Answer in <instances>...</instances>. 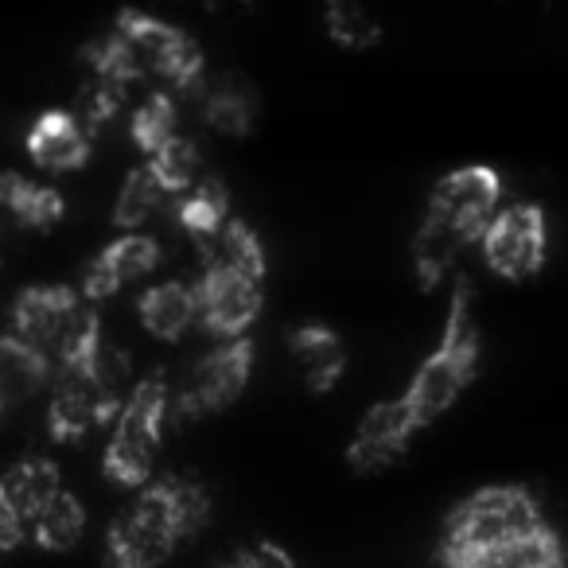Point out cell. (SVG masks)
I'll return each instance as SVG.
<instances>
[{
    "instance_id": "ba28073f",
    "label": "cell",
    "mask_w": 568,
    "mask_h": 568,
    "mask_svg": "<svg viewBox=\"0 0 568 568\" xmlns=\"http://www.w3.org/2000/svg\"><path fill=\"white\" fill-rule=\"evenodd\" d=\"M113 28L133 43L136 59L144 63L149 79L164 82L175 94H195L199 82L206 79L203 48H199L195 36H187L183 28L168 24V20H160V17H149V12H141V9H121Z\"/></svg>"
},
{
    "instance_id": "5b68a950",
    "label": "cell",
    "mask_w": 568,
    "mask_h": 568,
    "mask_svg": "<svg viewBox=\"0 0 568 568\" xmlns=\"http://www.w3.org/2000/svg\"><path fill=\"white\" fill-rule=\"evenodd\" d=\"M129 382V358L125 351H113L102 343V351L82 363L59 366L55 386H51V405H48V428L59 444H79L90 433H98L102 425H113V417L121 413Z\"/></svg>"
},
{
    "instance_id": "603a6c76",
    "label": "cell",
    "mask_w": 568,
    "mask_h": 568,
    "mask_svg": "<svg viewBox=\"0 0 568 568\" xmlns=\"http://www.w3.org/2000/svg\"><path fill=\"white\" fill-rule=\"evenodd\" d=\"M0 483H4V490H9L20 518L32 526V518L48 506V498L63 490V471H59L48 456H28L0 475Z\"/></svg>"
},
{
    "instance_id": "83f0119b",
    "label": "cell",
    "mask_w": 568,
    "mask_h": 568,
    "mask_svg": "<svg viewBox=\"0 0 568 568\" xmlns=\"http://www.w3.org/2000/svg\"><path fill=\"white\" fill-rule=\"evenodd\" d=\"M149 168L156 172V180L168 187V195L180 199L183 191H191L199 180H203V152L191 136L175 133L164 149H156L149 156Z\"/></svg>"
},
{
    "instance_id": "9a60e30c",
    "label": "cell",
    "mask_w": 568,
    "mask_h": 568,
    "mask_svg": "<svg viewBox=\"0 0 568 568\" xmlns=\"http://www.w3.org/2000/svg\"><path fill=\"white\" fill-rule=\"evenodd\" d=\"M444 568H568V549L557 526L545 521V526L526 529V534L510 537V541H498L490 549L448 560Z\"/></svg>"
},
{
    "instance_id": "ffe728a7",
    "label": "cell",
    "mask_w": 568,
    "mask_h": 568,
    "mask_svg": "<svg viewBox=\"0 0 568 568\" xmlns=\"http://www.w3.org/2000/svg\"><path fill=\"white\" fill-rule=\"evenodd\" d=\"M51 374H55V363L43 351H36L17 332H0V397L4 402L32 397L40 386H48Z\"/></svg>"
},
{
    "instance_id": "52a82bcc",
    "label": "cell",
    "mask_w": 568,
    "mask_h": 568,
    "mask_svg": "<svg viewBox=\"0 0 568 568\" xmlns=\"http://www.w3.org/2000/svg\"><path fill=\"white\" fill-rule=\"evenodd\" d=\"M168 413H172V386L164 374H149L129 389L125 405L113 417L110 444H105L102 471L118 487H144L152 479V464H156L160 440H164Z\"/></svg>"
},
{
    "instance_id": "277c9868",
    "label": "cell",
    "mask_w": 568,
    "mask_h": 568,
    "mask_svg": "<svg viewBox=\"0 0 568 568\" xmlns=\"http://www.w3.org/2000/svg\"><path fill=\"white\" fill-rule=\"evenodd\" d=\"M12 332L59 366L82 363L102 351V320L94 301L71 284H32L12 301Z\"/></svg>"
},
{
    "instance_id": "836d02e7",
    "label": "cell",
    "mask_w": 568,
    "mask_h": 568,
    "mask_svg": "<svg viewBox=\"0 0 568 568\" xmlns=\"http://www.w3.org/2000/svg\"><path fill=\"white\" fill-rule=\"evenodd\" d=\"M4 405H9V402H4V397H0V417H4Z\"/></svg>"
},
{
    "instance_id": "d6a6232c",
    "label": "cell",
    "mask_w": 568,
    "mask_h": 568,
    "mask_svg": "<svg viewBox=\"0 0 568 568\" xmlns=\"http://www.w3.org/2000/svg\"><path fill=\"white\" fill-rule=\"evenodd\" d=\"M206 9H242V4H250V0H203Z\"/></svg>"
},
{
    "instance_id": "4dcf8cb0",
    "label": "cell",
    "mask_w": 568,
    "mask_h": 568,
    "mask_svg": "<svg viewBox=\"0 0 568 568\" xmlns=\"http://www.w3.org/2000/svg\"><path fill=\"white\" fill-rule=\"evenodd\" d=\"M24 537H28V521L20 518L9 490H4V483H0V552H12Z\"/></svg>"
},
{
    "instance_id": "d6986e66",
    "label": "cell",
    "mask_w": 568,
    "mask_h": 568,
    "mask_svg": "<svg viewBox=\"0 0 568 568\" xmlns=\"http://www.w3.org/2000/svg\"><path fill=\"white\" fill-rule=\"evenodd\" d=\"M195 250L203 257V268H234V273L265 281V245L257 230L242 219H226L214 234L195 237Z\"/></svg>"
},
{
    "instance_id": "1f68e13d",
    "label": "cell",
    "mask_w": 568,
    "mask_h": 568,
    "mask_svg": "<svg viewBox=\"0 0 568 568\" xmlns=\"http://www.w3.org/2000/svg\"><path fill=\"white\" fill-rule=\"evenodd\" d=\"M17 175H20V172H0V211H4V206H9L12 187H17Z\"/></svg>"
},
{
    "instance_id": "4316f807",
    "label": "cell",
    "mask_w": 568,
    "mask_h": 568,
    "mask_svg": "<svg viewBox=\"0 0 568 568\" xmlns=\"http://www.w3.org/2000/svg\"><path fill=\"white\" fill-rule=\"evenodd\" d=\"M175 125H180V105H175V90L164 87V90H152L133 110V118H129V136H133V144L144 156H152V152L164 149V144L180 133Z\"/></svg>"
},
{
    "instance_id": "7c38bea8",
    "label": "cell",
    "mask_w": 568,
    "mask_h": 568,
    "mask_svg": "<svg viewBox=\"0 0 568 568\" xmlns=\"http://www.w3.org/2000/svg\"><path fill=\"white\" fill-rule=\"evenodd\" d=\"M417 433H420L417 420L409 417V409H405L402 397L371 405V409L363 413V420H358L351 444H347L351 471L374 475V471H386V467H394L397 459L409 452V444H413V436H417Z\"/></svg>"
},
{
    "instance_id": "4fadbf2b",
    "label": "cell",
    "mask_w": 568,
    "mask_h": 568,
    "mask_svg": "<svg viewBox=\"0 0 568 568\" xmlns=\"http://www.w3.org/2000/svg\"><path fill=\"white\" fill-rule=\"evenodd\" d=\"M152 268H160V242L141 234V230H129V234L110 242L87 265V273H82V296L98 304L118 293V288H125V284L149 276Z\"/></svg>"
},
{
    "instance_id": "ac0fdd59",
    "label": "cell",
    "mask_w": 568,
    "mask_h": 568,
    "mask_svg": "<svg viewBox=\"0 0 568 568\" xmlns=\"http://www.w3.org/2000/svg\"><path fill=\"white\" fill-rule=\"evenodd\" d=\"M136 316H141L144 332L156 335L160 343H180L199 324V296L195 284L187 281H164L144 288L136 301Z\"/></svg>"
},
{
    "instance_id": "30bf717a",
    "label": "cell",
    "mask_w": 568,
    "mask_h": 568,
    "mask_svg": "<svg viewBox=\"0 0 568 568\" xmlns=\"http://www.w3.org/2000/svg\"><path fill=\"white\" fill-rule=\"evenodd\" d=\"M253 374V339H222V347L206 351L195 358L175 397V413L187 420L206 417V413H222L245 394Z\"/></svg>"
},
{
    "instance_id": "484cf974",
    "label": "cell",
    "mask_w": 568,
    "mask_h": 568,
    "mask_svg": "<svg viewBox=\"0 0 568 568\" xmlns=\"http://www.w3.org/2000/svg\"><path fill=\"white\" fill-rule=\"evenodd\" d=\"M168 199L172 195H168V187L156 180V172H152L149 164L133 168V172L125 175V183H121L118 203H113V226L118 230H141L152 214L164 211Z\"/></svg>"
},
{
    "instance_id": "3957f363",
    "label": "cell",
    "mask_w": 568,
    "mask_h": 568,
    "mask_svg": "<svg viewBox=\"0 0 568 568\" xmlns=\"http://www.w3.org/2000/svg\"><path fill=\"white\" fill-rule=\"evenodd\" d=\"M479 324H475V293L471 281L459 276L456 293H452L448 304V320H444V335L436 343V351L417 366L409 389L402 394L409 417L417 420V428L425 433L428 425L444 417L459 397L467 394V386L479 374Z\"/></svg>"
},
{
    "instance_id": "2e32d148",
    "label": "cell",
    "mask_w": 568,
    "mask_h": 568,
    "mask_svg": "<svg viewBox=\"0 0 568 568\" xmlns=\"http://www.w3.org/2000/svg\"><path fill=\"white\" fill-rule=\"evenodd\" d=\"M199 98V113L203 121L222 136H250L253 125H257V90L242 79V74L226 71V74H214V79H203L195 90Z\"/></svg>"
},
{
    "instance_id": "7a4b0ae2",
    "label": "cell",
    "mask_w": 568,
    "mask_h": 568,
    "mask_svg": "<svg viewBox=\"0 0 568 568\" xmlns=\"http://www.w3.org/2000/svg\"><path fill=\"white\" fill-rule=\"evenodd\" d=\"M211 518V495L199 479L164 475L136 487V498L105 529L110 568H160Z\"/></svg>"
},
{
    "instance_id": "6da1fadb",
    "label": "cell",
    "mask_w": 568,
    "mask_h": 568,
    "mask_svg": "<svg viewBox=\"0 0 568 568\" xmlns=\"http://www.w3.org/2000/svg\"><path fill=\"white\" fill-rule=\"evenodd\" d=\"M503 206V175L490 164H464L440 175L428 191L425 219L413 234V273L420 288H436L467 245H479L483 230Z\"/></svg>"
},
{
    "instance_id": "d4e9b609",
    "label": "cell",
    "mask_w": 568,
    "mask_h": 568,
    "mask_svg": "<svg viewBox=\"0 0 568 568\" xmlns=\"http://www.w3.org/2000/svg\"><path fill=\"white\" fill-rule=\"evenodd\" d=\"M175 219H180V226L191 234V242H195V237L214 234V230H219L222 222L230 219V191H226V183L214 180V175H203L195 187L183 191V195L175 199Z\"/></svg>"
},
{
    "instance_id": "8992f818",
    "label": "cell",
    "mask_w": 568,
    "mask_h": 568,
    "mask_svg": "<svg viewBox=\"0 0 568 568\" xmlns=\"http://www.w3.org/2000/svg\"><path fill=\"white\" fill-rule=\"evenodd\" d=\"M541 498L521 483H495V487H479L456 503V510L448 514L440 534V565L467 552L490 549L498 541L526 534V529L545 526Z\"/></svg>"
},
{
    "instance_id": "f1b7e54d",
    "label": "cell",
    "mask_w": 568,
    "mask_h": 568,
    "mask_svg": "<svg viewBox=\"0 0 568 568\" xmlns=\"http://www.w3.org/2000/svg\"><path fill=\"white\" fill-rule=\"evenodd\" d=\"M4 211L28 230H51L55 222H63L67 214V199L59 195L55 187L40 180H28V175H17V187H12V199Z\"/></svg>"
},
{
    "instance_id": "7402d4cb",
    "label": "cell",
    "mask_w": 568,
    "mask_h": 568,
    "mask_svg": "<svg viewBox=\"0 0 568 568\" xmlns=\"http://www.w3.org/2000/svg\"><path fill=\"white\" fill-rule=\"evenodd\" d=\"M28 534H32V541L40 545V549L71 552L74 545L82 541V534H87V506H82V498L74 495V490L63 487L59 495L48 498V506H43L40 514H36Z\"/></svg>"
},
{
    "instance_id": "44dd1931",
    "label": "cell",
    "mask_w": 568,
    "mask_h": 568,
    "mask_svg": "<svg viewBox=\"0 0 568 568\" xmlns=\"http://www.w3.org/2000/svg\"><path fill=\"white\" fill-rule=\"evenodd\" d=\"M79 59H82V67H87V79L113 82V87H121V90H133L149 79L144 63L136 59L133 43H129L118 28H110L105 36H94V40L79 51Z\"/></svg>"
},
{
    "instance_id": "8fae6325",
    "label": "cell",
    "mask_w": 568,
    "mask_h": 568,
    "mask_svg": "<svg viewBox=\"0 0 568 568\" xmlns=\"http://www.w3.org/2000/svg\"><path fill=\"white\" fill-rule=\"evenodd\" d=\"M195 296L199 324L214 339H242L265 308L257 276L234 273V268H203V276L195 281Z\"/></svg>"
},
{
    "instance_id": "f546056e",
    "label": "cell",
    "mask_w": 568,
    "mask_h": 568,
    "mask_svg": "<svg viewBox=\"0 0 568 568\" xmlns=\"http://www.w3.org/2000/svg\"><path fill=\"white\" fill-rule=\"evenodd\" d=\"M214 568H301V565L293 560V552L281 549L276 541H257V545H245V549H234Z\"/></svg>"
},
{
    "instance_id": "9c48e42d",
    "label": "cell",
    "mask_w": 568,
    "mask_h": 568,
    "mask_svg": "<svg viewBox=\"0 0 568 568\" xmlns=\"http://www.w3.org/2000/svg\"><path fill=\"white\" fill-rule=\"evenodd\" d=\"M483 261L503 281H529L549 261V214L537 203L498 206L479 237Z\"/></svg>"
},
{
    "instance_id": "e0dca14e",
    "label": "cell",
    "mask_w": 568,
    "mask_h": 568,
    "mask_svg": "<svg viewBox=\"0 0 568 568\" xmlns=\"http://www.w3.org/2000/svg\"><path fill=\"white\" fill-rule=\"evenodd\" d=\"M288 355H293L301 382L312 394H332L347 371V351L343 339L324 324H301L288 335Z\"/></svg>"
},
{
    "instance_id": "cb8c5ba5",
    "label": "cell",
    "mask_w": 568,
    "mask_h": 568,
    "mask_svg": "<svg viewBox=\"0 0 568 568\" xmlns=\"http://www.w3.org/2000/svg\"><path fill=\"white\" fill-rule=\"evenodd\" d=\"M324 28L327 40L339 43L343 51H371L386 36L366 0H324Z\"/></svg>"
},
{
    "instance_id": "5bb4252c",
    "label": "cell",
    "mask_w": 568,
    "mask_h": 568,
    "mask_svg": "<svg viewBox=\"0 0 568 568\" xmlns=\"http://www.w3.org/2000/svg\"><path fill=\"white\" fill-rule=\"evenodd\" d=\"M28 160L43 172H79L94 152V133L74 110H43L24 136Z\"/></svg>"
}]
</instances>
